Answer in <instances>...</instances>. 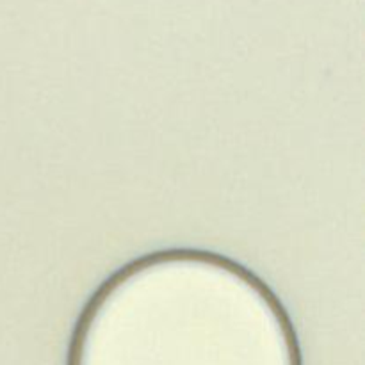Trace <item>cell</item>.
<instances>
[{"instance_id": "6da1fadb", "label": "cell", "mask_w": 365, "mask_h": 365, "mask_svg": "<svg viewBox=\"0 0 365 365\" xmlns=\"http://www.w3.org/2000/svg\"><path fill=\"white\" fill-rule=\"evenodd\" d=\"M66 365H303L294 324L253 271L170 248L114 271L89 296Z\"/></svg>"}]
</instances>
